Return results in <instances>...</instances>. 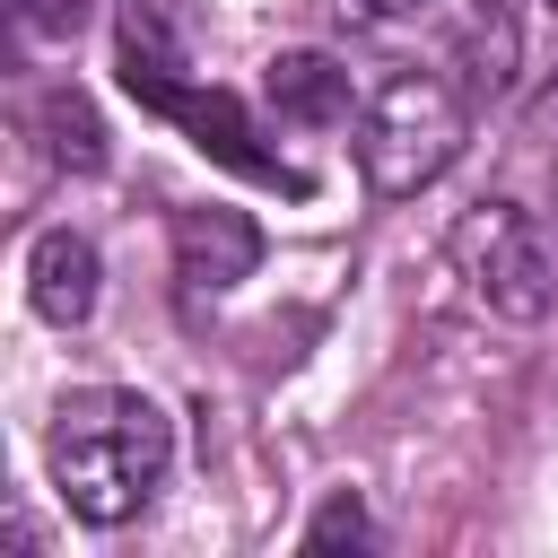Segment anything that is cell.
<instances>
[{
    "label": "cell",
    "mask_w": 558,
    "mask_h": 558,
    "mask_svg": "<svg viewBox=\"0 0 558 558\" xmlns=\"http://www.w3.org/2000/svg\"><path fill=\"white\" fill-rule=\"evenodd\" d=\"M462 140H471L462 87L436 78V70H392L357 113V174H366V192L410 201L462 157Z\"/></svg>",
    "instance_id": "3957f363"
},
{
    "label": "cell",
    "mask_w": 558,
    "mask_h": 558,
    "mask_svg": "<svg viewBox=\"0 0 558 558\" xmlns=\"http://www.w3.org/2000/svg\"><path fill=\"white\" fill-rule=\"evenodd\" d=\"M113 70H122V87H131L148 113L183 122V131H192L218 166H235L244 183L305 192V174H296V166H279V157L262 148V131H253V113H244L235 96L192 87V70H183V52H174V35H166V17H157L148 0H122V17H113Z\"/></svg>",
    "instance_id": "7a4b0ae2"
},
{
    "label": "cell",
    "mask_w": 558,
    "mask_h": 558,
    "mask_svg": "<svg viewBox=\"0 0 558 558\" xmlns=\"http://www.w3.org/2000/svg\"><path fill=\"white\" fill-rule=\"evenodd\" d=\"M366 541H375V523H366L357 488H331L314 506V523H305V549H366Z\"/></svg>",
    "instance_id": "30bf717a"
},
{
    "label": "cell",
    "mask_w": 558,
    "mask_h": 558,
    "mask_svg": "<svg viewBox=\"0 0 558 558\" xmlns=\"http://www.w3.org/2000/svg\"><path fill=\"white\" fill-rule=\"evenodd\" d=\"M262 105L279 122H349V70L331 52H279L262 70Z\"/></svg>",
    "instance_id": "52a82bcc"
},
{
    "label": "cell",
    "mask_w": 558,
    "mask_h": 558,
    "mask_svg": "<svg viewBox=\"0 0 558 558\" xmlns=\"http://www.w3.org/2000/svg\"><path fill=\"white\" fill-rule=\"evenodd\" d=\"M35 131H44V157L52 166H70V174H96L105 166V122H96V105L78 87H52L35 105Z\"/></svg>",
    "instance_id": "ba28073f"
},
{
    "label": "cell",
    "mask_w": 558,
    "mask_h": 558,
    "mask_svg": "<svg viewBox=\"0 0 558 558\" xmlns=\"http://www.w3.org/2000/svg\"><path fill=\"white\" fill-rule=\"evenodd\" d=\"M445 262H453V279H462L497 323H541V314L558 305L549 235H541L532 209H514V201H471V209L445 227Z\"/></svg>",
    "instance_id": "277c9868"
},
{
    "label": "cell",
    "mask_w": 558,
    "mask_h": 558,
    "mask_svg": "<svg viewBox=\"0 0 558 558\" xmlns=\"http://www.w3.org/2000/svg\"><path fill=\"white\" fill-rule=\"evenodd\" d=\"M427 0H331V17L349 26V35H375V26H401V17H418Z\"/></svg>",
    "instance_id": "8fae6325"
},
{
    "label": "cell",
    "mask_w": 558,
    "mask_h": 558,
    "mask_svg": "<svg viewBox=\"0 0 558 558\" xmlns=\"http://www.w3.org/2000/svg\"><path fill=\"white\" fill-rule=\"evenodd\" d=\"M44 462H52V488L78 523L113 532L131 514H148V497L166 488L174 471V418L131 392V384H87L52 410L44 427Z\"/></svg>",
    "instance_id": "6da1fadb"
},
{
    "label": "cell",
    "mask_w": 558,
    "mask_h": 558,
    "mask_svg": "<svg viewBox=\"0 0 558 558\" xmlns=\"http://www.w3.org/2000/svg\"><path fill=\"white\" fill-rule=\"evenodd\" d=\"M17 17H26L35 35H70V26L87 17V0H17Z\"/></svg>",
    "instance_id": "7c38bea8"
},
{
    "label": "cell",
    "mask_w": 558,
    "mask_h": 558,
    "mask_svg": "<svg viewBox=\"0 0 558 558\" xmlns=\"http://www.w3.org/2000/svg\"><path fill=\"white\" fill-rule=\"evenodd\" d=\"M549 9H558V0H549Z\"/></svg>",
    "instance_id": "4fadbf2b"
},
{
    "label": "cell",
    "mask_w": 558,
    "mask_h": 558,
    "mask_svg": "<svg viewBox=\"0 0 558 558\" xmlns=\"http://www.w3.org/2000/svg\"><path fill=\"white\" fill-rule=\"evenodd\" d=\"M462 52H471V96H506L514 87V17H506V0H480Z\"/></svg>",
    "instance_id": "9c48e42d"
},
{
    "label": "cell",
    "mask_w": 558,
    "mask_h": 558,
    "mask_svg": "<svg viewBox=\"0 0 558 558\" xmlns=\"http://www.w3.org/2000/svg\"><path fill=\"white\" fill-rule=\"evenodd\" d=\"M253 262H262V227L244 209H174V279H183V305L227 296L235 279H253Z\"/></svg>",
    "instance_id": "5b68a950"
},
{
    "label": "cell",
    "mask_w": 558,
    "mask_h": 558,
    "mask_svg": "<svg viewBox=\"0 0 558 558\" xmlns=\"http://www.w3.org/2000/svg\"><path fill=\"white\" fill-rule=\"evenodd\" d=\"M26 296H35L44 323L78 331V323L96 314V296H105V262H96V244H87L78 227H44L35 253H26Z\"/></svg>",
    "instance_id": "8992f818"
}]
</instances>
